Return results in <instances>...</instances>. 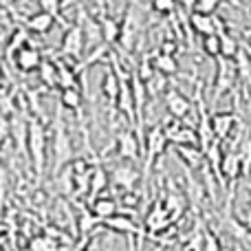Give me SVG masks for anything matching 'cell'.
Here are the masks:
<instances>
[{
	"mask_svg": "<svg viewBox=\"0 0 251 251\" xmlns=\"http://www.w3.org/2000/svg\"><path fill=\"white\" fill-rule=\"evenodd\" d=\"M26 150H29V161L35 170V178L42 181L44 165H47V128H44V124L40 119H31L29 122Z\"/></svg>",
	"mask_w": 251,
	"mask_h": 251,
	"instance_id": "6da1fadb",
	"label": "cell"
},
{
	"mask_svg": "<svg viewBox=\"0 0 251 251\" xmlns=\"http://www.w3.org/2000/svg\"><path fill=\"white\" fill-rule=\"evenodd\" d=\"M53 174H60L66 165L73 161V143H71V137L66 134V128L62 124V119H55V130H53Z\"/></svg>",
	"mask_w": 251,
	"mask_h": 251,
	"instance_id": "7a4b0ae2",
	"label": "cell"
},
{
	"mask_svg": "<svg viewBox=\"0 0 251 251\" xmlns=\"http://www.w3.org/2000/svg\"><path fill=\"white\" fill-rule=\"evenodd\" d=\"M168 146H170V139H168V134H165L163 126H154V128L146 134V150L148 152H146V174H143V181H148V172H150L152 163L163 154Z\"/></svg>",
	"mask_w": 251,
	"mask_h": 251,
	"instance_id": "3957f363",
	"label": "cell"
},
{
	"mask_svg": "<svg viewBox=\"0 0 251 251\" xmlns=\"http://www.w3.org/2000/svg\"><path fill=\"white\" fill-rule=\"evenodd\" d=\"M172 223H174V214L170 212V207L163 201L152 203V207L148 209V214H146V229L150 231L152 236L163 234L165 229L172 227Z\"/></svg>",
	"mask_w": 251,
	"mask_h": 251,
	"instance_id": "277c9868",
	"label": "cell"
},
{
	"mask_svg": "<svg viewBox=\"0 0 251 251\" xmlns=\"http://www.w3.org/2000/svg\"><path fill=\"white\" fill-rule=\"evenodd\" d=\"M84 47H86V31L82 29L79 25H73L64 31L60 42V53L69 60H79Z\"/></svg>",
	"mask_w": 251,
	"mask_h": 251,
	"instance_id": "5b68a950",
	"label": "cell"
},
{
	"mask_svg": "<svg viewBox=\"0 0 251 251\" xmlns=\"http://www.w3.org/2000/svg\"><path fill=\"white\" fill-rule=\"evenodd\" d=\"M163 128H165V134H168L170 143H174V146H199V148H203L199 128L181 126L178 124V119H174L172 124L163 126Z\"/></svg>",
	"mask_w": 251,
	"mask_h": 251,
	"instance_id": "8992f818",
	"label": "cell"
},
{
	"mask_svg": "<svg viewBox=\"0 0 251 251\" xmlns=\"http://www.w3.org/2000/svg\"><path fill=\"white\" fill-rule=\"evenodd\" d=\"M236 79H238V69H236V62L225 60V57H223V60L218 62L216 86H214V100H221L225 93H229Z\"/></svg>",
	"mask_w": 251,
	"mask_h": 251,
	"instance_id": "52a82bcc",
	"label": "cell"
},
{
	"mask_svg": "<svg viewBox=\"0 0 251 251\" xmlns=\"http://www.w3.org/2000/svg\"><path fill=\"white\" fill-rule=\"evenodd\" d=\"M11 60H13V66H16L20 73H33V71L40 69L44 57H42V51H40V49L31 47V44H25L22 49H18V51L13 53Z\"/></svg>",
	"mask_w": 251,
	"mask_h": 251,
	"instance_id": "ba28073f",
	"label": "cell"
},
{
	"mask_svg": "<svg viewBox=\"0 0 251 251\" xmlns=\"http://www.w3.org/2000/svg\"><path fill=\"white\" fill-rule=\"evenodd\" d=\"M117 154L128 161H139L141 148H139V137L134 130H122L117 137Z\"/></svg>",
	"mask_w": 251,
	"mask_h": 251,
	"instance_id": "9c48e42d",
	"label": "cell"
},
{
	"mask_svg": "<svg viewBox=\"0 0 251 251\" xmlns=\"http://www.w3.org/2000/svg\"><path fill=\"white\" fill-rule=\"evenodd\" d=\"M53 26H55V16L44 11V9L31 13V16L25 20V29L29 31V33H35V35H47Z\"/></svg>",
	"mask_w": 251,
	"mask_h": 251,
	"instance_id": "30bf717a",
	"label": "cell"
},
{
	"mask_svg": "<svg viewBox=\"0 0 251 251\" xmlns=\"http://www.w3.org/2000/svg\"><path fill=\"white\" fill-rule=\"evenodd\" d=\"M101 225H104L106 229L115 231V234H124V236H139L141 234L139 225L130 216H126V214H115V216H110V218H104Z\"/></svg>",
	"mask_w": 251,
	"mask_h": 251,
	"instance_id": "8fae6325",
	"label": "cell"
},
{
	"mask_svg": "<svg viewBox=\"0 0 251 251\" xmlns=\"http://www.w3.org/2000/svg\"><path fill=\"white\" fill-rule=\"evenodd\" d=\"M221 176L229 183H236L238 176H243V161H240V152H223L221 161Z\"/></svg>",
	"mask_w": 251,
	"mask_h": 251,
	"instance_id": "7c38bea8",
	"label": "cell"
},
{
	"mask_svg": "<svg viewBox=\"0 0 251 251\" xmlns=\"http://www.w3.org/2000/svg\"><path fill=\"white\" fill-rule=\"evenodd\" d=\"M190 26L196 31L199 35H212L218 33V22H216V13H205V11H192L190 16Z\"/></svg>",
	"mask_w": 251,
	"mask_h": 251,
	"instance_id": "4fadbf2b",
	"label": "cell"
},
{
	"mask_svg": "<svg viewBox=\"0 0 251 251\" xmlns=\"http://www.w3.org/2000/svg\"><path fill=\"white\" fill-rule=\"evenodd\" d=\"M165 108H168V113L172 119H183L192 113L190 100L183 97L181 93H176V91H170L168 95H165Z\"/></svg>",
	"mask_w": 251,
	"mask_h": 251,
	"instance_id": "5bb4252c",
	"label": "cell"
},
{
	"mask_svg": "<svg viewBox=\"0 0 251 251\" xmlns=\"http://www.w3.org/2000/svg\"><path fill=\"white\" fill-rule=\"evenodd\" d=\"M236 126V115L234 113H216L212 117V130H214V139L216 141H225Z\"/></svg>",
	"mask_w": 251,
	"mask_h": 251,
	"instance_id": "9a60e30c",
	"label": "cell"
},
{
	"mask_svg": "<svg viewBox=\"0 0 251 251\" xmlns=\"http://www.w3.org/2000/svg\"><path fill=\"white\" fill-rule=\"evenodd\" d=\"M119 91H122V77L117 75V71L113 66H106L104 71V77H101V93L106 95V100L117 104V97Z\"/></svg>",
	"mask_w": 251,
	"mask_h": 251,
	"instance_id": "2e32d148",
	"label": "cell"
},
{
	"mask_svg": "<svg viewBox=\"0 0 251 251\" xmlns=\"http://www.w3.org/2000/svg\"><path fill=\"white\" fill-rule=\"evenodd\" d=\"M139 176H141V174H139L137 168H132V165H119V168L113 170L110 181H113L115 185L124 187V192H126V190H132V185L139 181Z\"/></svg>",
	"mask_w": 251,
	"mask_h": 251,
	"instance_id": "e0dca14e",
	"label": "cell"
},
{
	"mask_svg": "<svg viewBox=\"0 0 251 251\" xmlns=\"http://www.w3.org/2000/svg\"><path fill=\"white\" fill-rule=\"evenodd\" d=\"M91 212L95 214L100 221H104V218H110L115 216V214H119V207H117V201L110 199V196H97L95 201H91Z\"/></svg>",
	"mask_w": 251,
	"mask_h": 251,
	"instance_id": "ac0fdd59",
	"label": "cell"
},
{
	"mask_svg": "<svg viewBox=\"0 0 251 251\" xmlns=\"http://www.w3.org/2000/svg\"><path fill=\"white\" fill-rule=\"evenodd\" d=\"M38 75L42 79L44 86L49 88H60V71H57V62L53 60H44L38 69Z\"/></svg>",
	"mask_w": 251,
	"mask_h": 251,
	"instance_id": "d6986e66",
	"label": "cell"
},
{
	"mask_svg": "<svg viewBox=\"0 0 251 251\" xmlns=\"http://www.w3.org/2000/svg\"><path fill=\"white\" fill-rule=\"evenodd\" d=\"M176 154L187 163V168H201L205 159V150L199 146H176Z\"/></svg>",
	"mask_w": 251,
	"mask_h": 251,
	"instance_id": "ffe728a7",
	"label": "cell"
},
{
	"mask_svg": "<svg viewBox=\"0 0 251 251\" xmlns=\"http://www.w3.org/2000/svg\"><path fill=\"white\" fill-rule=\"evenodd\" d=\"M152 64H154L156 73L161 75H174L178 73V62L174 55H170V53H154V57H152Z\"/></svg>",
	"mask_w": 251,
	"mask_h": 251,
	"instance_id": "44dd1931",
	"label": "cell"
},
{
	"mask_svg": "<svg viewBox=\"0 0 251 251\" xmlns=\"http://www.w3.org/2000/svg\"><path fill=\"white\" fill-rule=\"evenodd\" d=\"M57 62V71H60V91L62 88H75L79 86L77 84V77H79V71L77 66H71L62 60H55Z\"/></svg>",
	"mask_w": 251,
	"mask_h": 251,
	"instance_id": "7402d4cb",
	"label": "cell"
},
{
	"mask_svg": "<svg viewBox=\"0 0 251 251\" xmlns=\"http://www.w3.org/2000/svg\"><path fill=\"white\" fill-rule=\"evenodd\" d=\"M60 104L64 106L66 110H73V113H77V110L82 108V91H79V86H75V88H62V91H60Z\"/></svg>",
	"mask_w": 251,
	"mask_h": 251,
	"instance_id": "603a6c76",
	"label": "cell"
},
{
	"mask_svg": "<svg viewBox=\"0 0 251 251\" xmlns=\"http://www.w3.org/2000/svg\"><path fill=\"white\" fill-rule=\"evenodd\" d=\"M108 187V174H106L104 168H100L97 165L95 170H93V176H91V201H95L97 196H104V190Z\"/></svg>",
	"mask_w": 251,
	"mask_h": 251,
	"instance_id": "cb8c5ba5",
	"label": "cell"
},
{
	"mask_svg": "<svg viewBox=\"0 0 251 251\" xmlns=\"http://www.w3.org/2000/svg\"><path fill=\"white\" fill-rule=\"evenodd\" d=\"M101 35L106 44H115L122 38V25L115 18H101Z\"/></svg>",
	"mask_w": 251,
	"mask_h": 251,
	"instance_id": "d4e9b609",
	"label": "cell"
},
{
	"mask_svg": "<svg viewBox=\"0 0 251 251\" xmlns=\"http://www.w3.org/2000/svg\"><path fill=\"white\" fill-rule=\"evenodd\" d=\"M221 49H223V35L221 33H212L203 38V51L209 57H221Z\"/></svg>",
	"mask_w": 251,
	"mask_h": 251,
	"instance_id": "484cf974",
	"label": "cell"
},
{
	"mask_svg": "<svg viewBox=\"0 0 251 251\" xmlns=\"http://www.w3.org/2000/svg\"><path fill=\"white\" fill-rule=\"evenodd\" d=\"M29 251H60V245L49 236H35L29 243Z\"/></svg>",
	"mask_w": 251,
	"mask_h": 251,
	"instance_id": "4316f807",
	"label": "cell"
},
{
	"mask_svg": "<svg viewBox=\"0 0 251 251\" xmlns=\"http://www.w3.org/2000/svg\"><path fill=\"white\" fill-rule=\"evenodd\" d=\"M240 53V47L229 33H223V49H221V57L225 60H236Z\"/></svg>",
	"mask_w": 251,
	"mask_h": 251,
	"instance_id": "83f0119b",
	"label": "cell"
},
{
	"mask_svg": "<svg viewBox=\"0 0 251 251\" xmlns=\"http://www.w3.org/2000/svg\"><path fill=\"white\" fill-rule=\"evenodd\" d=\"M25 44H29V35H26V29H16L13 31L11 42L7 44V55H13L18 49H22Z\"/></svg>",
	"mask_w": 251,
	"mask_h": 251,
	"instance_id": "f1b7e54d",
	"label": "cell"
},
{
	"mask_svg": "<svg viewBox=\"0 0 251 251\" xmlns=\"http://www.w3.org/2000/svg\"><path fill=\"white\" fill-rule=\"evenodd\" d=\"M225 247L221 245V238L214 229H203V251H223Z\"/></svg>",
	"mask_w": 251,
	"mask_h": 251,
	"instance_id": "f546056e",
	"label": "cell"
},
{
	"mask_svg": "<svg viewBox=\"0 0 251 251\" xmlns=\"http://www.w3.org/2000/svg\"><path fill=\"white\" fill-rule=\"evenodd\" d=\"M240 161H243V176L251 178V139H245L240 146Z\"/></svg>",
	"mask_w": 251,
	"mask_h": 251,
	"instance_id": "4dcf8cb0",
	"label": "cell"
},
{
	"mask_svg": "<svg viewBox=\"0 0 251 251\" xmlns=\"http://www.w3.org/2000/svg\"><path fill=\"white\" fill-rule=\"evenodd\" d=\"M146 86H148V95H152V97L159 95V93H163V91H165V86H168V82H165V75L156 73L152 79H148Z\"/></svg>",
	"mask_w": 251,
	"mask_h": 251,
	"instance_id": "1f68e13d",
	"label": "cell"
},
{
	"mask_svg": "<svg viewBox=\"0 0 251 251\" xmlns=\"http://www.w3.org/2000/svg\"><path fill=\"white\" fill-rule=\"evenodd\" d=\"M176 4H178V0H152V9H154L156 13H161V16L174 13Z\"/></svg>",
	"mask_w": 251,
	"mask_h": 251,
	"instance_id": "d6a6232c",
	"label": "cell"
},
{
	"mask_svg": "<svg viewBox=\"0 0 251 251\" xmlns=\"http://www.w3.org/2000/svg\"><path fill=\"white\" fill-rule=\"evenodd\" d=\"M223 4V0H199L196 11H205V13H216V9Z\"/></svg>",
	"mask_w": 251,
	"mask_h": 251,
	"instance_id": "836d02e7",
	"label": "cell"
},
{
	"mask_svg": "<svg viewBox=\"0 0 251 251\" xmlns=\"http://www.w3.org/2000/svg\"><path fill=\"white\" fill-rule=\"evenodd\" d=\"M38 4H40V9L53 13V16L60 13V0H38Z\"/></svg>",
	"mask_w": 251,
	"mask_h": 251,
	"instance_id": "e575fe53",
	"label": "cell"
},
{
	"mask_svg": "<svg viewBox=\"0 0 251 251\" xmlns=\"http://www.w3.org/2000/svg\"><path fill=\"white\" fill-rule=\"evenodd\" d=\"M122 201H124V205H130V207H134V205L139 203V194H137V192L126 190L124 196H122Z\"/></svg>",
	"mask_w": 251,
	"mask_h": 251,
	"instance_id": "d590c367",
	"label": "cell"
},
{
	"mask_svg": "<svg viewBox=\"0 0 251 251\" xmlns=\"http://www.w3.org/2000/svg\"><path fill=\"white\" fill-rule=\"evenodd\" d=\"M249 192H251V185H249ZM240 221H243V225L247 227V231L251 234V203H249V207H247V212L243 214V218H240Z\"/></svg>",
	"mask_w": 251,
	"mask_h": 251,
	"instance_id": "8d00e7d4",
	"label": "cell"
},
{
	"mask_svg": "<svg viewBox=\"0 0 251 251\" xmlns=\"http://www.w3.org/2000/svg\"><path fill=\"white\" fill-rule=\"evenodd\" d=\"M178 4H181L183 9H187V11H196V7H199V0H178Z\"/></svg>",
	"mask_w": 251,
	"mask_h": 251,
	"instance_id": "74e56055",
	"label": "cell"
},
{
	"mask_svg": "<svg viewBox=\"0 0 251 251\" xmlns=\"http://www.w3.org/2000/svg\"><path fill=\"white\" fill-rule=\"evenodd\" d=\"M161 53H170V55H174V42H170V40H165L163 47H161Z\"/></svg>",
	"mask_w": 251,
	"mask_h": 251,
	"instance_id": "f35d334b",
	"label": "cell"
},
{
	"mask_svg": "<svg viewBox=\"0 0 251 251\" xmlns=\"http://www.w3.org/2000/svg\"><path fill=\"white\" fill-rule=\"evenodd\" d=\"M128 251H134V245H132V243H130V247H128Z\"/></svg>",
	"mask_w": 251,
	"mask_h": 251,
	"instance_id": "ab89813d",
	"label": "cell"
},
{
	"mask_svg": "<svg viewBox=\"0 0 251 251\" xmlns=\"http://www.w3.org/2000/svg\"><path fill=\"white\" fill-rule=\"evenodd\" d=\"M223 251H231V249H229V247H225V249H223Z\"/></svg>",
	"mask_w": 251,
	"mask_h": 251,
	"instance_id": "60d3db41",
	"label": "cell"
},
{
	"mask_svg": "<svg viewBox=\"0 0 251 251\" xmlns=\"http://www.w3.org/2000/svg\"><path fill=\"white\" fill-rule=\"evenodd\" d=\"M249 251H251V249H249Z\"/></svg>",
	"mask_w": 251,
	"mask_h": 251,
	"instance_id": "b9f144b4",
	"label": "cell"
}]
</instances>
